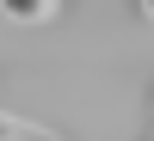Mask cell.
Masks as SVG:
<instances>
[{
  "label": "cell",
  "instance_id": "1",
  "mask_svg": "<svg viewBox=\"0 0 154 141\" xmlns=\"http://www.w3.org/2000/svg\"><path fill=\"white\" fill-rule=\"evenodd\" d=\"M0 12L19 19V25H49V19L62 12V0H0Z\"/></svg>",
  "mask_w": 154,
  "mask_h": 141
},
{
  "label": "cell",
  "instance_id": "2",
  "mask_svg": "<svg viewBox=\"0 0 154 141\" xmlns=\"http://www.w3.org/2000/svg\"><path fill=\"white\" fill-rule=\"evenodd\" d=\"M43 141H62V135H43Z\"/></svg>",
  "mask_w": 154,
  "mask_h": 141
}]
</instances>
